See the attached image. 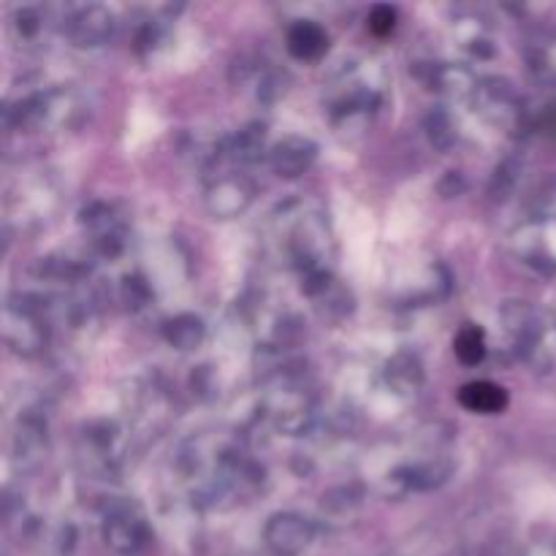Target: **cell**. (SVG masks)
I'll use <instances>...</instances> for the list:
<instances>
[{"label": "cell", "mask_w": 556, "mask_h": 556, "mask_svg": "<svg viewBox=\"0 0 556 556\" xmlns=\"http://www.w3.org/2000/svg\"><path fill=\"white\" fill-rule=\"evenodd\" d=\"M315 538L313 521L299 514H275L266 521L264 541L275 556H299Z\"/></svg>", "instance_id": "obj_2"}, {"label": "cell", "mask_w": 556, "mask_h": 556, "mask_svg": "<svg viewBox=\"0 0 556 556\" xmlns=\"http://www.w3.org/2000/svg\"><path fill=\"white\" fill-rule=\"evenodd\" d=\"M543 130L556 139V103H552V106L546 109V114H543Z\"/></svg>", "instance_id": "obj_14"}, {"label": "cell", "mask_w": 556, "mask_h": 556, "mask_svg": "<svg viewBox=\"0 0 556 556\" xmlns=\"http://www.w3.org/2000/svg\"><path fill=\"white\" fill-rule=\"evenodd\" d=\"M315 157H318V144L313 139H304V136H286L269 150L271 172L286 179H296L307 174L313 168Z\"/></svg>", "instance_id": "obj_3"}, {"label": "cell", "mask_w": 556, "mask_h": 556, "mask_svg": "<svg viewBox=\"0 0 556 556\" xmlns=\"http://www.w3.org/2000/svg\"><path fill=\"white\" fill-rule=\"evenodd\" d=\"M264 125H250V128L239 130L237 139L231 141V155L237 161H255L264 150Z\"/></svg>", "instance_id": "obj_10"}, {"label": "cell", "mask_w": 556, "mask_h": 556, "mask_svg": "<svg viewBox=\"0 0 556 556\" xmlns=\"http://www.w3.org/2000/svg\"><path fill=\"white\" fill-rule=\"evenodd\" d=\"M103 541L112 552L123 556H136L150 541V527L144 516L130 505H114L103 519Z\"/></svg>", "instance_id": "obj_1"}, {"label": "cell", "mask_w": 556, "mask_h": 556, "mask_svg": "<svg viewBox=\"0 0 556 556\" xmlns=\"http://www.w3.org/2000/svg\"><path fill=\"white\" fill-rule=\"evenodd\" d=\"M286 47L291 58L302 60V63H315L329 52V33L324 25L313 20H299L288 27Z\"/></svg>", "instance_id": "obj_6"}, {"label": "cell", "mask_w": 556, "mask_h": 556, "mask_svg": "<svg viewBox=\"0 0 556 556\" xmlns=\"http://www.w3.org/2000/svg\"><path fill=\"white\" fill-rule=\"evenodd\" d=\"M41 16H38V11L33 9H22L20 14H16V22H14V30L20 33L22 38H36L38 33H41Z\"/></svg>", "instance_id": "obj_13"}, {"label": "cell", "mask_w": 556, "mask_h": 556, "mask_svg": "<svg viewBox=\"0 0 556 556\" xmlns=\"http://www.w3.org/2000/svg\"><path fill=\"white\" fill-rule=\"evenodd\" d=\"M114 20L101 5H85L68 20V36L76 47H101L112 36Z\"/></svg>", "instance_id": "obj_5"}, {"label": "cell", "mask_w": 556, "mask_h": 556, "mask_svg": "<svg viewBox=\"0 0 556 556\" xmlns=\"http://www.w3.org/2000/svg\"><path fill=\"white\" fill-rule=\"evenodd\" d=\"M253 195V182H248V179L239 177V174L220 177L217 182L210 185V190H206V210L215 217H233L239 215V212L248 210Z\"/></svg>", "instance_id": "obj_4"}, {"label": "cell", "mask_w": 556, "mask_h": 556, "mask_svg": "<svg viewBox=\"0 0 556 556\" xmlns=\"http://www.w3.org/2000/svg\"><path fill=\"white\" fill-rule=\"evenodd\" d=\"M204 334V320L195 318V315H177V318H172L163 326V337L177 351H193V348L201 345Z\"/></svg>", "instance_id": "obj_8"}, {"label": "cell", "mask_w": 556, "mask_h": 556, "mask_svg": "<svg viewBox=\"0 0 556 556\" xmlns=\"http://www.w3.org/2000/svg\"><path fill=\"white\" fill-rule=\"evenodd\" d=\"M396 20H400V14H396L394 5H375L367 16V27L372 36L386 38L396 30Z\"/></svg>", "instance_id": "obj_11"}, {"label": "cell", "mask_w": 556, "mask_h": 556, "mask_svg": "<svg viewBox=\"0 0 556 556\" xmlns=\"http://www.w3.org/2000/svg\"><path fill=\"white\" fill-rule=\"evenodd\" d=\"M454 353L465 367H478V364H483L489 348H486V334H483L481 326H472V324L462 326L459 334L454 337Z\"/></svg>", "instance_id": "obj_9"}, {"label": "cell", "mask_w": 556, "mask_h": 556, "mask_svg": "<svg viewBox=\"0 0 556 556\" xmlns=\"http://www.w3.org/2000/svg\"><path fill=\"white\" fill-rule=\"evenodd\" d=\"M427 130H429V139H432V144L440 147V150H448L451 141H454V130H451L448 114H443V112L429 114Z\"/></svg>", "instance_id": "obj_12"}, {"label": "cell", "mask_w": 556, "mask_h": 556, "mask_svg": "<svg viewBox=\"0 0 556 556\" xmlns=\"http://www.w3.org/2000/svg\"><path fill=\"white\" fill-rule=\"evenodd\" d=\"M508 391L492 380H472L459 389V405L476 416H497L508 407Z\"/></svg>", "instance_id": "obj_7"}]
</instances>
